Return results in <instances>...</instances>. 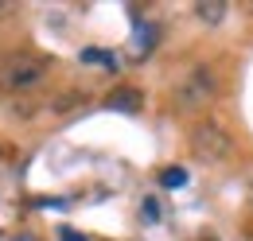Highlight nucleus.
I'll return each mask as SVG.
<instances>
[{
	"instance_id": "obj_1",
	"label": "nucleus",
	"mask_w": 253,
	"mask_h": 241,
	"mask_svg": "<svg viewBox=\"0 0 253 241\" xmlns=\"http://www.w3.org/2000/svg\"><path fill=\"white\" fill-rule=\"evenodd\" d=\"M51 66H55V62L47 59V55L16 51V55H8V59L0 62V90L4 93H28V90H35V86L47 82Z\"/></svg>"
},
{
	"instance_id": "obj_2",
	"label": "nucleus",
	"mask_w": 253,
	"mask_h": 241,
	"mask_svg": "<svg viewBox=\"0 0 253 241\" xmlns=\"http://www.w3.org/2000/svg\"><path fill=\"white\" fill-rule=\"evenodd\" d=\"M218 90H222V82H218V74H214V66H195V70H187V78L175 86V105L183 113L203 109V105H211L218 97Z\"/></svg>"
},
{
	"instance_id": "obj_3",
	"label": "nucleus",
	"mask_w": 253,
	"mask_h": 241,
	"mask_svg": "<svg viewBox=\"0 0 253 241\" xmlns=\"http://www.w3.org/2000/svg\"><path fill=\"white\" fill-rule=\"evenodd\" d=\"M230 132L218 128V124H195V132H191V156L195 160H203V163H222L226 156H230Z\"/></svg>"
},
{
	"instance_id": "obj_4",
	"label": "nucleus",
	"mask_w": 253,
	"mask_h": 241,
	"mask_svg": "<svg viewBox=\"0 0 253 241\" xmlns=\"http://www.w3.org/2000/svg\"><path fill=\"white\" fill-rule=\"evenodd\" d=\"M105 105H109V109H117V113H140L144 93L132 90V86H121V90H113L109 97H105Z\"/></svg>"
},
{
	"instance_id": "obj_5",
	"label": "nucleus",
	"mask_w": 253,
	"mask_h": 241,
	"mask_svg": "<svg viewBox=\"0 0 253 241\" xmlns=\"http://www.w3.org/2000/svg\"><path fill=\"white\" fill-rule=\"evenodd\" d=\"M226 8H230L226 0H199V4H195V16H199L203 24H211V28H214V24L226 20Z\"/></svg>"
},
{
	"instance_id": "obj_6",
	"label": "nucleus",
	"mask_w": 253,
	"mask_h": 241,
	"mask_svg": "<svg viewBox=\"0 0 253 241\" xmlns=\"http://www.w3.org/2000/svg\"><path fill=\"white\" fill-rule=\"evenodd\" d=\"M156 47V28L152 24H144V28L136 31V43H132V59H140V55H148Z\"/></svg>"
},
{
	"instance_id": "obj_7",
	"label": "nucleus",
	"mask_w": 253,
	"mask_h": 241,
	"mask_svg": "<svg viewBox=\"0 0 253 241\" xmlns=\"http://www.w3.org/2000/svg\"><path fill=\"white\" fill-rule=\"evenodd\" d=\"M183 183H187V171H183V167H168V171H160V187H168V191H171V187H183Z\"/></svg>"
},
{
	"instance_id": "obj_8",
	"label": "nucleus",
	"mask_w": 253,
	"mask_h": 241,
	"mask_svg": "<svg viewBox=\"0 0 253 241\" xmlns=\"http://www.w3.org/2000/svg\"><path fill=\"white\" fill-rule=\"evenodd\" d=\"M82 62H101V66L117 70V55H105V51H82Z\"/></svg>"
},
{
	"instance_id": "obj_9",
	"label": "nucleus",
	"mask_w": 253,
	"mask_h": 241,
	"mask_svg": "<svg viewBox=\"0 0 253 241\" xmlns=\"http://www.w3.org/2000/svg\"><path fill=\"white\" fill-rule=\"evenodd\" d=\"M156 214H160L156 202H144V218H148V222H156Z\"/></svg>"
},
{
	"instance_id": "obj_10",
	"label": "nucleus",
	"mask_w": 253,
	"mask_h": 241,
	"mask_svg": "<svg viewBox=\"0 0 253 241\" xmlns=\"http://www.w3.org/2000/svg\"><path fill=\"white\" fill-rule=\"evenodd\" d=\"M63 241H82V238H78L74 230H63Z\"/></svg>"
},
{
	"instance_id": "obj_11",
	"label": "nucleus",
	"mask_w": 253,
	"mask_h": 241,
	"mask_svg": "<svg viewBox=\"0 0 253 241\" xmlns=\"http://www.w3.org/2000/svg\"><path fill=\"white\" fill-rule=\"evenodd\" d=\"M8 8H12V4H8V0H0V16H4V12H8Z\"/></svg>"
},
{
	"instance_id": "obj_12",
	"label": "nucleus",
	"mask_w": 253,
	"mask_h": 241,
	"mask_svg": "<svg viewBox=\"0 0 253 241\" xmlns=\"http://www.w3.org/2000/svg\"><path fill=\"white\" fill-rule=\"evenodd\" d=\"M16 241H35V238H32V234H24V238H16Z\"/></svg>"
}]
</instances>
